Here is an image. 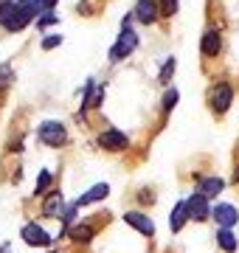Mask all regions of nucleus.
I'll list each match as a JSON object with an SVG mask.
<instances>
[{
  "label": "nucleus",
  "mask_w": 239,
  "mask_h": 253,
  "mask_svg": "<svg viewBox=\"0 0 239 253\" xmlns=\"http://www.w3.org/2000/svg\"><path fill=\"white\" fill-rule=\"evenodd\" d=\"M31 23V17H28L26 11L20 9L17 0H3L0 3V26L6 28V31H23V28Z\"/></svg>",
  "instance_id": "1"
},
{
  "label": "nucleus",
  "mask_w": 239,
  "mask_h": 253,
  "mask_svg": "<svg viewBox=\"0 0 239 253\" xmlns=\"http://www.w3.org/2000/svg\"><path fill=\"white\" fill-rule=\"evenodd\" d=\"M208 104H211V110L217 116H225L231 110V104H234V87L228 82H217L211 87V93H208Z\"/></svg>",
  "instance_id": "2"
},
{
  "label": "nucleus",
  "mask_w": 239,
  "mask_h": 253,
  "mask_svg": "<svg viewBox=\"0 0 239 253\" xmlns=\"http://www.w3.org/2000/svg\"><path fill=\"white\" fill-rule=\"evenodd\" d=\"M37 138L45 146H62L68 141V129H65L62 121H42L37 126Z\"/></svg>",
  "instance_id": "3"
},
{
  "label": "nucleus",
  "mask_w": 239,
  "mask_h": 253,
  "mask_svg": "<svg viewBox=\"0 0 239 253\" xmlns=\"http://www.w3.org/2000/svg\"><path fill=\"white\" fill-rule=\"evenodd\" d=\"M135 48H138V34H135L132 28H121L116 45L110 48V62H121V59H127Z\"/></svg>",
  "instance_id": "4"
},
{
  "label": "nucleus",
  "mask_w": 239,
  "mask_h": 253,
  "mask_svg": "<svg viewBox=\"0 0 239 253\" xmlns=\"http://www.w3.org/2000/svg\"><path fill=\"white\" fill-rule=\"evenodd\" d=\"M99 146L107 149V152H124V149L129 146V138L124 135L121 129H116V126H107V129L99 135Z\"/></svg>",
  "instance_id": "5"
},
{
  "label": "nucleus",
  "mask_w": 239,
  "mask_h": 253,
  "mask_svg": "<svg viewBox=\"0 0 239 253\" xmlns=\"http://www.w3.org/2000/svg\"><path fill=\"white\" fill-rule=\"evenodd\" d=\"M132 17L144 23V26H152L158 17H160V6H158V0H138L135 3V9H132Z\"/></svg>",
  "instance_id": "6"
},
{
  "label": "nucleus",
  "mask_w": 239,
  "mask_h": 253,
  "mask_svg": "<svg viewBox=\"0 0 239 253\" xmlns=\"http://www.w3.org/2000/svg\"><path fill=\"white\" fill-rule=\"evenodd\" d=\"M20 236H23V242L31 245V248H48V245H51V236H48L45 228H40L37 222H28V225H23Z\"/></svg>",
  "instance_id": "7"
},
{
  "label": "nucleus",
  "mask_w": 239,
  "mask_h": 253,
  "mask_svg": "<svg viewBox=\"0 0 239 253\" xmlns=\"http://www.w3.org/2000/svg\"><path fill=\"white\" fill-rule=\"evenodd\" d=\"M220 51H222L220 28H208V31L202 34V40H200V54L205 56V59H211V56H220Z\"/></svg>",
  "instance_id": "8"
},
{
  "label": "nucleus",
  "mask_w": 239,
  "mask_h": 253,
  "mask_svg": "<svg viewBox=\"0 0 239 253\" xmlns=\"http://www.w3.org/2000/svg\"><path fill=\"white\" fill-rule=\"evenodd\" d=\"M186 206H189V219H194V222H205V219L211 217L208 200L202 197V194H197V191H194L192 197L186 200Z\"/></svg>",
  "instance_id": "9"
},
{
  "label": "nucleus",
  "mask_w": 239,
  "mask_h": 253,
  "mask_svg": "<svg viewBox=\"0 0 239 253\" xmlns=\"http://www.w3.org/2000/svg\"><path fill=\"white\" fill-rule=\"evenodd\" d=\"M124 222L132 225L135 231H141L144 236H155V222H152V217H147L144 211H127V214H124Z\"/></svg>",
  "instance_id": "10"
},
{
  "label": "nucleus",
  "mask_w": 239,
  "mask_h": 253,
  "mask_svg": "<svg viewBox=\"0 0 239 253\" xmlns=\"http://www.w3.org/2000/svg\"><path fill=\"white\" fill-rule=\"evenodd\" d=\"M211 217L217 219L220 228H234L239 222V211L234 206H228V203H220V206L211 208Z\"/></svg>",
  "instance_id": "11"
},
{
  "label": "nucleus",
  "mask_w": 239,
  "mask_h": 253,
  "mask_svg": "<svg viewBox=\"0 0 239 253\" xmlns=\"http://www.w3.org/2000/svg\"><path fill=\"white\" fill-rule=\"evenodd\" d=\"M42 214H45V217H51V219L62 217V214H65V197H62V191H48L45 203H42Z\"/></svg>",
  "instance_id": "12"
},
{
  "label": "nucleus",
  "mask_w": 239,
  "mask_h": 253,
  "mask_svg": "<svg viewBox=\"0 0 239 253\" xmlns=\"http://www.w3.org/2000/svg\"><path fill=\"white\" fill-rule=\"evenodd\" d=\"M222 189H225V180H222V177H202V180L197 183V194H202L205 200L220 197Z\"/></svg>",
  "instance_id": "13"
},
{
  "label": "nucleus",
  "mask_w": 239,
  "mask_h": 253,
  "mask_svg": "<svg viewBox=\"0 0 239 253\" xmlns=\"http://www.w3.org/2000/svg\"><path fill=\"white\" fill-rule=\"evenodd\" d=\"M107 194H110V186H107V183H96L93 189H87L82 197L76 200V206L82 208V206H90V203H99V200H104Z\"/></svg>",
  "instance_id": "14"
},
{
  "label": "nucleus",
  "mask_w": 239,
  "mask_h": 253,
  "mask_svg": "<svg viewBox=\"0 0 239 253\" xmlns=\"http://www.w3.org/2000/svg\"><path fill=\"white\" fill-rule=\"evenodd\" d=\"M186 219H189V206H186V203H177V206L172 208V214H169V228L177 234V231L186 225Z\"/></svg>",
  "instance_id": "15"
},
{
  "label": "nucleus",
  "mask_w": 239,
  "mask_h": 253,
  "mask_svg": "<svg viewBox=\"0 0 239 253\" xmlns=\"http://www.w3.org/2000/svg\"><path fill=\"white\" fill-rule=\"evenodd\" d=\"M99 104H101V87L90 79L87 84H84V104L82 107L90 110V107H99Z\"/></svg>",
  "instance_id": "16"
},
{
  "label": "nucleus",
  "mask_w": 239,
  "mask_h": 253,
  "mask_svg": "<svg viewBox=\"0 0 239 253\" xmlns=\"http://www.w3.org/2000/svg\"><path fill=\"white\" fill-rule=\"evenodd\" d=\"M217 245H220L225 253L237 251V236L231 234V228H220V231H217Z\"/></svg>",
  "instance_id": "17"
},
{
  "label": "nucleus",
  "mask_w": 239,
  "mask_h": 253,
  "mask_svg": "<svg viewBox=\"0 0 239 253\" xmlns=\"http://www.w3.org/2000/svg\"><path fill=\"white\" fill-rule=\"evenodd\" d=\"M93 236H96V228L93 225H76L71 231V239H76V242H90Z\"/></svg>",
  "instance_id": "18"
},
{
  "label": "nucleus",
  "mask_w": 239,
  "mask_h": 253,
  "mask_svg": "<svg viewBox=\"0 0 239 253\" xmlns=\"http://www.w3.org/2000/svg\"><path fill=\"white\" fill-rule=\"evenodd\" d=\"M175 68H177V59H175V56H169V59L163 62V68H160V76H158V82H160V84H169L172 73H175Z\"/></svg>",
  "instance_id": "19"
},
{
  "label": "nucleus",
  "mask_w": 239,
  "mask_h": 253,
  "mask_svg": "<svg viewBox=\"0 0 239 253\" xmlns=\"http://www.w3.org/2000/svg\"><path fill=\"white\" fill-rule=\"evenodd\" d=\"M11 82H14V71H11V65H0V90H6Z\"/></svg>",
  "instance_id": "20"
},
{
  "label": "nucleus",
  "mask_w": 239,
  "mask_h": 253,
  "mask_svg": "<svg viewBox=\"0 0 239 253\" xmlns=\"http://www.w3.org/2000/svg\"><path fill=\"white\" fill-rule=\"evenodd\" d=\"M160 6V17H175L177 14V0H158Z\"/></svg>",
  "instance_id": "21"
},
{
  "label": "nucleus",
  "mask_w": 239,
  "mask_h": 253,
  "mask_svg": "<svg viewBox=\"0 0 239 253\" xmlns=\"http://www.w3.org/2000/svg\"><path fill=\"white\" fill-rule=\"evenodd\" d=\"M54 23H59V14H56V11H42V14L37 17V26L40 28H51Z\"/></svg>",
  "instance_id": "22"
},
{
  "label": "nucleus",
  "mask_w": 239,
  "mask_h": 253,
  "mask_svg": "<svg viewBox=\"0 0 239 253\" xmlns=\"http://www.w3.org/2000/svg\"><path fill=\"white\" fill-rule=\"evenodd\" d=\"M177 101H180V93H177V90H166V96H163V113H172V110L177 107Z\"/></svg>",
  "instance_id": "23"
},
{
  "label": "nucleus",
  "mask_w": 239,
  "mask_h": 253,
  "mask_svg": "<svg viewBox=\"0 0 239 253\" xmlns=\"http://www.w3.org/2000/svg\"><path fill=\"white\" fill-rule=\"evenodd\" d=\"M51 186V172H42L37 177V186H34V194H45V189Z\"/></svg>",
  "instance_id": "24"
},
{
  "label": "nucleus",
  "mask_w": 239,
  "mask_h": 253,
  "mask_svg": "<svg viewBox=\"0 0 239 253\" xmlns=\"http://www.w3.org/2000/svg\"><path fill=\"white\" fill-rule=\"evenodd\" d=\"M62 45V34H45V40H42V51H51V48Z\"/></svg>",
  "instance_id": "25"
},
{
  "label": "nucleus",
  "mask_w": 239,
  "mask_h": 253,
  "mask_svg": "<svg viewBox=\"0 0 239 253\" xmlns=\"http://www.w3.org/2000/svg\"><path fill=\"white\" fill-rule=\"evenodd\" d=\"M76 9H79V14H87V11H90V3H84V0H82V3L76 6Z\"/></svg>",
  "instance_id": "26"
},
{
  "label": "nucleus",
  "mask_w": 239,
  "mask_h": 253,
  "mask_svg": "<svg viewBox=\"0 0 239 253\" xmlns=\"http://www.w3.org/2000/svg\"><path fill=\"white\" fill-rule=\"evenodd\" d=\"M42 6H45V11H54V6H56V0H42Z\"/></svg>",
  "instance_id": "27"
},
{
  "label": "nucleus",
  "mask_w": 239,
  "mask_h": 253,
  "mask_svg": "<svg viewBox=\"0 0 239 253\" xmlns=\"http://www.w3.org/2000/svg\"><path fill=\"white\" fill-rule=\"evenodd\" d=\"M0 3H3V0H0Z\"/></svg>",
  "instance_id": "28"
}]
</instances>
